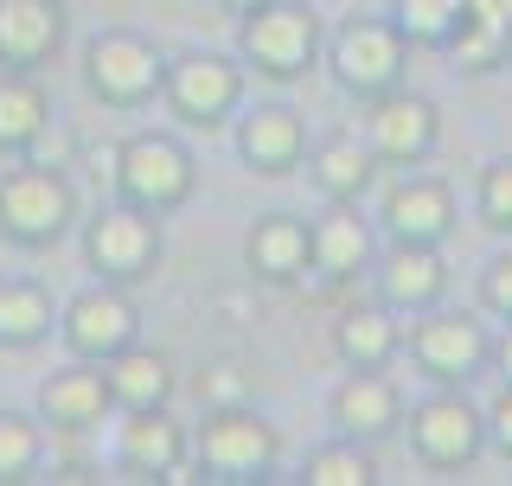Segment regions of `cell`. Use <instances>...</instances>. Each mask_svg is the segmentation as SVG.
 Masks as SVG:
<instances>
[{
	"instance_id": "6da1fadb",
	"label": "cell",
	"mask_w": 512,
	"mask_h": 486,
	"mask_svg": "<svg viewBox=\"0 0 512 486\" xmlns=\"http://www.w3.org/2000/svg\"><path fill=\"white\" fill-rule=\"evenodd\" d=\"M71 218H77V192L64 186L58 167L26 160V167L0 173V237L26 243V250H45V243H58L71 231Z\"/></svg>"
},
{
	"instance_id": "7a4b0ae2",
	"label": "cell",
	"mask_w": 512,
	"mask_h": 486,
	"mask_svg": "<svg viewBox=\"0 0 512 486\" xmlns=\"http://www.w3.org/2000/svg\"><path fill=\"white\" fill-rule=\"evenodd\" d=\"M276 455H282L276 429H269L256 410H244V403H224V410H212V416H205V429H199V467H205V480L250 486V480H263L269 467H276Z\"/></svg>"
},
{
	"instance_id": "3957f363",
	"label": "cell",
	"mask_w": 512,
	"mask_h": 486,
	"mask_svg": "<svg viewBox=\"0 0 512 486\" xmlns=\"http://www.w3.org/2000/svg\"><path fill=\"white\" fill-rule=\"evenodd\" d=\"M192 180H199L192 154L167 135H128L116 148V192L128 205H141V212H173V205H186Z\"/></svg>"
},
{
	"instance_id": "277c9868",
	"label": "cell",
	"mask_w": 512,
	"mask_h": 486,
	"mask_svg": "<svg viewBox=\"0 0 512 486\" xmlns=\"http://www.w3.org/2000/svg\"><path fill=\"white\" fill-rule=\"evenodd\" d=\"M84 256H90V269H96V282H148L154 263H160V224L154 212H141V205H103V212L90 218V231H84Z\"/></svg>"
},
{
	"instance_id": "5b68a950",
	"label": "cell",
	"mask_w": 512,
	"mask_h": 486,
	"mask_svg": "<svg viewBox=\"0 0 512 486\" xmlns=\"http://www.w3.org/2000/svg\"><path fill=\"white\" fill-rule=\"evenodd\" d=\"M320 52V20L301 0H263L244 13V58L263 77H301Z\"/></svg>"
},
{
	"instance_id": "8992f818",
	"label": "cell",
	"mask_w": 512,
	"mask_h": 486,
	"mask_svg": "<svg viewBox=\"0 0 512 486\" xmlns=\"http://www.w3.org/2000/svg\"><path fill=\"white\" fill-rule=\"evenodd\" d=\"M480 442H487V416L461 397V384H442L436 397L410 410V448L423 467H468Z\"/></svg>"
},
{
	"instance_id": "52a82bcc",
	"label": "cell",
	"mask_w": 512,
	"mask_h": 486,
	"mask_svg": "<svg viewBox=\"0 0 512 486\" xmlns=\"http://www.w3.org/2000/svg\"><path fill=\"white\" fill-rule=\"evenodd\" d=\"M160 96H167V109L186 128H218L237 109V96H244V71H237L231 58H218V52H186V58L167 64Z\"/></svg>"
},
{
	"instance_id": "ba28073f",
	"label": "cell",
	"mask_w": 512,
	"mask_h": 486,
	"mask_svg": "<svg viewBox=\"0 0 512 486\" xmlns=\"http://www.w3.org/2000/svg\"><path fill=\"white\" fill-rule=\"evenodd\" d=\"M84 77H90V90L103 96V103L135 109V103H148L160 90L167 64H160V52L141 39V32H96L84 45Z\"/></svg>"
},
{
	"instance_id": "9c48e42d",
	"label": "cell",
	"mask_w": 512,
	"mask_h": 486,
	"mask_svg": "<svg viewBox=\"0 0 512 486\" xmlns=\"http://www.w3.org/2000/svg\"><path fill=\"white\" fill-rule=\"evenodd\" d=\"M410 359L423 365V378H436V384H468V378H480V371H487L493 339H487V327H480L468 307H455V314L416 320Z\"/></svg>"
},
{
	"instance_id": "30bf717a",
	"label": "cell",
	"mask_w": 512,
	"mask_h": 486,
	"mask_svg": "<svg viewBox=\"0 0 512 486\" xmlns=\"http://www.w3.org/2000/svg\"><path fill=\"white\" fill-rule=\"evenodd\" d=\"M333 77H340V90L365 96V103L397 90V77H404V32L384 20H346L333 32Z\"/></svg>"
},
{
	"instance_id": "8fae6325",
	"label": "cell",
	"mask_w": 512,
	"mask_h": 486,
	"mask_svg": "<svg viewBox=\"0 0 512 486\" xmlns=\"http://www.w3.org/2000/svg\"><path fill=\"white\" fill-rule=\"evenodd\" d=\"M436 135H442V116L429 96H410V90H384L372 96L365 109V148L391 167H416V160L436 154Z\"/></svg>"
},
{
	"instance_id": "7c38bea8",
	"label": "cell",
	"mask_w": 512,
	"mask_h": 486,
	"mask_svg": "<svg viewBox=\"0 0 512 486\" xmlns=\"http://www.w3.org/2000/svg\"><path fill=\"white\" fill-rule=\"evenodd\" d=\"M135 327H141V314L116 282H96L64 307V346L77 359H96V365H109L122 346H135Z\"/></svg>"
},
{
	"instance_id": "4fadbf2b",
	"label": "cell",
	"mask_w": 512,
	"mask_h": 486,
	"mask_svg": "<svg viewBox=\"0 0 512 486\" xmlns=\"http://www.w3.org/2000/svg\"><path fill=\"white\" fill-rule=\"evenodd\" d=\"M109 410H116V397H109V371L96 365V359H77V365L52 371V378L39 384V416L52 429H64V435L96 429Z\"/></svg>"
},
{
	"instance_id": "5bb4252c",
	"label": "cell",
	"mask_w": 512,
	"mask_h": 486,
	"mask_svg": "<svg viewBox=\"0 0 512 486\" xmlns=\"http://www.w3.org/2000/svg\"><path fill=\"white\" fill-rule=\"evenodd\" d=\"M64 45V0H0V64L39 71Z\"/></svg>"
},
{
	"instance_id": "9a60e30c",
	"label": "cell",
	"mask_w": 512,
	"mask_h": 486,
	"mask_svg": "<svg viewBox=\"0 0 512 486\" xmlns=\"http://www.w3.org/2000/svg\"><path fill=\"white\" fill-rule=\"evenodd\" d=\"M180 461H186V429L167 416V403H160V410H128V423L116 435V467L122 474L167 480Z\"/></svg>"
},
{
	"instance_id": "2e32d148",
	"label": "cell",
	"mask_w": 512,
	"mask_h": 486,
	"mask_svg": "<svg viewBox=\"0 0 512 486\" xmlns=\"http://www.w3.org/2000/svg\"><path fill=\"white\" fill-rule=\"evenodd\" d=\"M442 288H448V269H442L436 243H404L397 237L391 256H384V269H378L384 307H397V314H429V307L442 301Z\"/></svg>"
},
{
	"instance_id": "e0dca14e",
	"label": "cell",
	"mask_w": 512,
	"mask_h": 486,
	"mask_svg": "<svg viewBox=\"0 0 512 486\" xmlns=\"http://www.w3.org/2000/svg\"><path fill=\"white\" fill-rule=\"evenodd\" d=\"M244 263H250V275H263V282H295V275L314 263V231L288 212H269V218L250 224Z\"/></svg>"
},
{
	"instance_id": "ac0fdd59",
	"label": "cell",
	"mask_w": 512,
	"mask_h": 486,
	"mask_svg": "<svg viewBox=\"0 0 512 486\" xmlns=\"http://www.w3.org/2000/svg\"><path fill=\"white\" fill-rule=\"evenodd\" d=\"M237 148H244V160L256 173H295L301 167V154H308V128H301L295 109H282V103H269V109H256V116H244V128H237Z\"/></svg>"
},
{
	"instance_id": "d6986e66",
	"label": "cell",
	"mask_w": 512,
	"mask_h": 486,
	"mask_svg": "<svg viewBox=\"0 0 512 486\" xmlns=\"http://www.w3.org/2000/svg\"><path fill=\"white\" fill-rule=\"evenodd\" d=\"M384 224L404 243H442L448 224H455V199H448L442 180H404L384 199Z\"/></svg>"
},
{
	"instance_id": "ffe728a7",
	"label": "cell",
	"mask_w": 512,
	"mask_h": 486,
	"mask_svg": "<svg viewBox=\"0 0 512 486\" xmlns=\"http://www.w3.org/2000/svg\"><path fill=\"white\" fill-rule=\"evenodd\" d=\"M397 416H404V397H397L391 378H378V371H352V378L333 391V423H340V435H384L397 429Z\"/></svg>"
},
{
	"instance_id": "44dd1931",
	"label": "cell",
	"mask_w": 512,
	"mask_h": 486,
	"mask_svg": "<svg viewBox=\"0 0 512 486\" xmlns=\"http://www.w3.org/2000/svg\"><path fill=\"white\" fill-rule=\"evenodd\" d=\"M52 128V103L39 90V71L0 64V154H32V141Z\"/></svg>"
},
{
	"instance_id": "7402d4cb",
	"label": "cell",
	"mask_w": 512,
	"mask_h": 486,
	"mask_svg": "<svg viewBox=\"0 0 512 486\" xmlns=\"http://www.w3.org/2000/svg\"><path fill=\"white\" fill-rule=\"evenodd\" d=\"M448 52L461 58V71H493L512 52V0H461V32Z\"/></svg>"
},
{
	"instance_id": "603a6c76",
	"label": "cell",
	"mask_w": 512,
	"mask_h": 486,
	"mask_svg": "<svg viewBox=\"0 0 512 486\" xmlns=\"http://www.w3.org/2000/svg\"><path fill=\"white\" fill-rule=\"evenodd\" d=\"M103 371H109V397H116V410H160V403L173 397V365H167V352L122 346Z\"/></svg>"
},
{
	"instance_id": "cb8c5ba5",
	"label": "cell",
	"mask_w": 512,
	"mask_h": 486,
	"mask_svg": "<svg viewBox=\"0 0 512 486\" xmlns=\"http://www.w3.org/2000/svg\"><path fill=\"white\" fill-rule=\"evenodd\" d=\"M365 263H372V231H365V218L352 212V205H333V212L314 224V269L333 275V282H346V275H359Z\"/></svg>"
},
{
	"instance_id": "d4e9b609",
	"label": "cell",
	"mask_w": 512,
	"mask_h": 486,
	"mask_svg": "<svg viewBox=\"0 0 512 486\" xmlns=\"http://www.w3.org/2000/svg\"><path fill=\"white\" fill-rule=\"evenodd\" d=\"M333 346H340V359L352 371H378V365H391L404 333H397L391 307H352V314H340V327H333Z\"/></svg>"
},
{
	"instance_id": "484cf974",
	"label": "cell",
	"mask_w": 512,
	"mask_h": 486,
	"mask_svg": "<svg viewBox=\"0 0 512 486\" xmlns=\"http://www.w3.org/2000/svg\"><path fill=\"white\" fill-rule=\"evenodd\" d=\"M372 173H378V154L365 148L359 135H333V141L314 148V180L333 205H359V192L372 186Z\"/></svg>"
},
{
	"instance_id": "4316f807",
	"label": "cell",
	"mask_w": 512,
	"mask_h": 486,
	"mask_svg": "<svg viewBox=\"0 0 512 486\" xmlns=\"http://www.w3.org/2000/svg\"><path fill=\"white\" fill-rule=\"evenodd\" d=\"M52 333V295L39 282H0V346H39Z\"/></svg>"
},
{
	"instance_id": "83f0119b",
	"label": "cell",
	"mask_w": 512,
	"mask_h": 486,
	"mask_svg": "<svg viewBox=\"0 0 512 486\" xmlns=\"http://www.w3.org/2000/svg\"><path fill=\"white\" fill-rule=\"evenodd\" d=\"M397 32L404 45H429V52H448L461 32V0H397Z\"/></svg>"
},
{
	"instance_id": "f1b7e54d",
	"label": "cell",
	"mask_w": 512,
	"mask_h": 486,
	"mask_svg": "<svg viewBox=\"0 0 512 486\" xmlns=\"http://www.w3.org/2000/svg\"><path fill=\"white\" fill-rule=\"evenodd\" d=\"M39 455H45V435L32 416L20 410H0V486H20L39 474Z\"/></svg>"
},
{
	"instance_id": "f546056e",
	"label": "cell",
	"mask_w": 512,
	"mask_h": 486,
	"mask_svg": "<svg viewBox=\"0 0 512 486\" xmlns=\"http://www.w3.org/2000/svg\"><path fill=\"white\" fill-rule=\"evenodd\" d=\"M301 480H308V486H372V480H378V467H372V455H365V448L346 435V442L314 448L308 467H301Z\"/></svg>"
},
{
	"instance_id": "4dcf8cb0",
	"label": "cell",
	"mask_w": 512,
	"mask_h": 486,
	"mask_svg": "<svg viewBox=\"0 0 512 486\" xmlns=\"http://www.w3.org/2000/svg\"><path fill=\"white\" fill-rule=\"evenodd\" d=\"M474 205H480V224H493V231H512V154L493 160V167L480 173Z\"/></svg>"
},
{
	"instance_id": "1f68e13d",
	"label": "cell",
	"mask_w": 512,
	"mask_h": 486,
	"mask_svg": "<svg viewBox=\"0 0 512 486\" xmlns=\"http://www.w3.org/2000/svg\"><path fill=\"white\" fill-rule=\"evenodd\" d=\"M480 301H487L493 314H506V320H512V250L487 263V275H480Z\"/></svg>"
},
{
	"instance_id": "d6a6232c",
	"label": "cell",
	"mask_w": 512,
	"mask_h": 486,
	"mask_svg": "<svg viewBox=\"0 0 512 486\" xmlns=\"http://www.w3.org/2000/svg\"><path fill=\"white\" fill-rule=\"evenodd\" d=\"M199 391H205V403H212V410H224V403H244L250 384H244V371H237V365H212V371L199 378Z\"/></svg>"
},
{
	"instance_id": "836d02e7",
	"label": "cell",
	"mask_w": 512,
	"mask_h": 486,
	"mask_svg": "<svg viewBox=\"0 0 512 486\" xmlns=\"http://www.w3.org/2000/svg\"><path fill=\"white\" fill-rule=\"evenodd\" d=\"M487 429H493V442H500V455L512 461V384L500 397H493V410H487Z\"/></svg>"
},
{
	"instance_id": "e575fe53",
	"label": "cell",
	"mask_w": 512,
	"mask_h": 486,
	"mask_svg": "<svg viewBox=\"0 0 512 486\" xmlns=\"http://www.w3.org/2000/svg\"><path fill=\"white\" fill-rule=\"evenodd\" d=\"M493 365H500V378L512 384V327L500 333V346H493Z\"/></svg>"
},
{
	"instance_id": "d590c367",
	"label": "cell",
	"mask_w": 512,
	"mask_h": 486,
	"mask_svg": "<svg viewBox=\"0 0 512 486\" xmlns=\"http://www.w3.org/2000/svg\"><path fill=\"white\" fill-rule=\"evenodd\" d=\"M224 7H231V13H256V7H263V0H224Z\"/></svg>"
}]
</instances>
